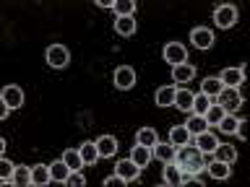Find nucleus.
Here are the masks:
<instances>
[{"label":"nucleus","instance_id":"c85d7f7f","mask_svg":"<svg viewBox=\"0 0 250 187\" xmlns=\"http://www.w3.org/2000/svg\"><path fill=\"white\" fill-rule=\"evenodd\" d=\"M211 104H214V99H211V96H206V94H195L190 112H193V114H206Z\"/></svg>","mask_w":250,"mask_h":187},{"label":"nucleus","instance_id":"20e7f679","mask_svg":"<svg viewBox=\"0 0 250 187\" xmlns=\"http://www.w3.org/2000/svg\"><path fill=\"white\" fill-rule=\"evenodd\" d=\"M162 57H164V62H169V65L175 68V65L188 62V50L180 42H167V44H164V50H162Z\"/></svg>","mask_w":250,"mask_h":187},{"label":"nucleus","instance_id":"7c9ffc66","mask_svg":"<svg viewBox=\"0 0 250 187\" xmlns=\"http://www.w3.org/2000/svg\"><path fill=\"white\" fill-rule=\"evenodd\" d=\"M13 185H19V187L31 185V169L23 167V164H19V167H16V171H13Z\"/></svg>","mask_w":250,"mask_h":187},{"label":"nucleus","instance_id":"6ab92c4d","mask_svg":"<svg viewBox=\"0 0 250 187\" xmlns=\"http://www.w3.org/2000/svg\"><path fill=\"white\" fill-rule=\"evenodd\" d=\"M185 128H188L190 135H201V132L208 130V122H206V117H203V114H190V117H188V122H185Z\"/></svg>","mask_w":250,"mask_h":187},{"label":"nucleus","instance_id":"2eb2a0df","mask_svg":"<svg viewBox=\"0 0 250 187\" xmlns=\"http://www.w3.org/2000/svg\"><path fill=\"white\" fill-rule=\"evenodd\" d=\"M94 143H97L99 156H104V159H109V156L117 153V138L115 135H102L99 140H94Z\"/></svg>","mask_w":250,"mask_h":187},{"label":"nucleus","instance_id":"473e14b6","mask_svg":"<svg viewBox=\"0 0 250 187\" xmlns=\"http://www.w3.org/2000/svg\"><path fill=\"white\" fill-rule=\"evenodd\" d=\"M224 114H227V112H224V109H222V107H219L216 101H214V104L208 107V112L203 114V117H206V122H208V128H211V125H219V120H222Z\"/></svg>","mask_w":250,"mask_h":187},{"label":"nucleus","instance_id":"bb28decb","mask_svg":"<svg viewBox=\"0 0 250 187\" xmlns=\"http://www.w3.org/2000/svg\"><path fill=\"white\" fill-rule=\"evenodd\" d=\"M222 89H224V83L219 81V75L216 78H206V81L201 83V94H206V96H211V99H216L219 94H222Z\"/></svg>","mask_w":250,"mask_h":187},{"label":"nucleus","instance_id":"f257e3e1","mask_svg":"<svg viewBox=\"0 0 250 187\" xmlns=\"http://www.w3.org/2000/svg\"><path fill=\"white\" fill-rule=\"evenodd\" d=\"M175 164L183 171H188V174H198V171L206 169V159H203V153L198 151V148H193L190 143L180 146L175 151Z\"/></svg>","mask_w":250,"mask_h":187},{"label":"nucleus","instance_id":"9b49d317","mask_svg":"<svg viewBox=\"0 0 250 187\" xmlns=\"http://www.w3.org/2000/svg\"><path fill=\"white\" fill-rule=\"evenodd\" d=\"M219 81L224 83V89H240L242 81H245V73L240 68H227V70H222Z\"/></svg>","mask_w":250,"mask_h":187},{"label":"nucleus","instance_id":"a878e982","mask_svg":"<svg viewBox=\"0 0 250 187\" xmlns=\"http://www.w3.org/2000/svg\"><path fill=\"white\" fill-rule=\"evenodd\" d=\"M156 140H159V135H156V130H154V128H141V130L136 132V143L146 146V148H154V146H156Z\"/></svg>","mask_w":250,"mask_h":187},{"label":"nucleus","instance_id":"393cba45","mask_svg":"<svg viewBox=\"0 0 250 187\" xmlns=\"http://www.w3.org/2000/svg\"><path fill=\"white\" fill-rule=\"evenodd\" d=\"M175 91L177 89H172V86H162V89H156L154 101L159 107H172V104H175Z\"/></svg>","mask_w":250,"mask_h":187},{"label":"nucleus","instance_id":"412c9836","mask_svg":"<svg viewBox=\"0 0 250 187\" xmlns=\"http://www.w3.org/2000/svg\"><path fill=\"white\" fill-rule=\"evenodd\" d=\"M50 182H52V177H50V167H44V164H37V167L31 169V185L44 187V185H50Z\"/></svg>","mask_w":250,"mask_h":187},{"label":"nucleus","instance_id":"c9c22d12","mask_svg":"<svg viewBox=\"0 0 250 187\" xmlns=\"http://www.w3.org/2000/svg\"><path fill=\"white\" fill-rule=\"evenodd\" d=\"M65 185H73V187H83L86 185V177H81V171H70Z\"/></svg>","mask_w":250,"mask_h":187},{"label":"nucleus","instance_id":"0eeeda50","mask_svg":"<svg viewBox=\"0 0 250 187\" xmlns=\"http://www.w3.org/2000/svg\"><path fill=\"white\" fill-rule=\"evenodd\" d=\"M3 107H8V109H21L23 107V91H21V86H5L3 89Z\"/></svg>","mask_w":250,"mask_h":187},{"label":"nucleus","instance_id":"f704fd0d","mask_svg":"<svg viewBox=\"0 0 250 187\" xmlns=\"http://www.w3.org/2000/svg\"><path fill=\"white\" fill-rule=\"evenodd\" d=\"M13 171H16V167L8 159L0 161V179H3V185H13Z\"/></svg>","mask_w":250,"mask_h":187},{"label":"nucleus","instance_id":"f03ea898","mask_svg":"<svg viewBox=\"0 0 250 187\" xmlns=\"http://www.w3.org/2000/svg\"><path fill=\"white\" fill-rule=\"evenodd\" d=\"M44 60H47V65H50V68L62 70L70 62V52H68V47H62V44H50V47H47V52H44Z\"/></svg>","mask_w":250,"mask_h":187},{"label":"nucleus","instance_id":"1a4fd4ad","mask_svg":"<svg viewBox=\"0 0 250 187\" xmlns=\"http://www.w3.org/2000/svg\"><path fill=\"white\" fill-rule=\"evenodd\" d=\"M195 148H198L203 156H211L219 148V138L211 130H206V132H201V135H195Z\"/></svg>","mask_w":250,"mask_h":187},{"label":"nucleus","instance_id":"f8f14e48","mask_svg":"<svg viewBox=\"0 0 250 187\" xmlns=\"http://www.w3.org/2000/svg\"><path fill=\"white\" fill-rule=\"evenodd\" d=\"M162 182H164V185H169V187H180V185H183V169H180L175 161L164 164V171H162Z\"/></svg>","mask_w":250,"mask_h":187},{"label":"nucleus","instance_id":"dca6fc26","mask_svg":"<svg viewBox=\"0 0 250 187\" xmlns=\"http://www.w3.org/2000/svg\"><path fill=\"white\" fill-rule=\"evenodd\" d=\"M115 31L120 37H133L136 34V19H133V16H117L115 19Z\"/></svg>","mask_w":250,"mask_h":187},{"label":"nucleus","instance_id":"9d476101","mask_svg":"<svg viewBox=\"0 0 250 187\" xmlns=\"http://www.w3.org/2000/svg\"><path fill=\"white\" fill-rule=\"evenodd\" d=\"M138 171L141 167L133 159H123V161H117L115 164V174H120L125 182H133V179H138Z\"/></svg>","mask_w":250,"mask_h":187},{"label":"nucleus","instance_id":"4c0bfd02","mask_svg":"<svg viewBox=\"0 0 250 187\" xmlns=\"http://www.w3.org/2000/svg\"><path fill=\"white\" fill-rule=\"evenodd\" d=\"M234 135H237V138H242V140L248 138V122H245V120H240V125H237V130H234Z\"/></svg>","mask_w":250,"mask_h":187},{"label":"nucleus","instance_id":"f3484780","mask_svg":"<svg viewBox=\"0 0 250 187\" xmlns=\"http://www.w3.org/2000/svg\"><path fill=\"white\" fill-rule=\"evenodd\" d=\"M169 143L175 146V148H180V146H188V143H190V132H188V128H185V125H175V128L169 130Z\"/></svg>","mask_w":250,"mask_h":187},{"label":"nucleus","instance_id":"58836bf2","mask_svg":"<svg viewBox=\"0 0 250 187\" xmlns=\"http://www.w3.org/2000/svg\"><path fill=\"white\" fill-rule=\"evenodd\" d=\"M99 8H112V0H97Z\"/></svg>","mask_w":250,"mask_h":187},{"label":"nucleus","instance_id":"ddd939ff","mask_svg":"<svg viewBox=\"0 0 250 187\" xmlns=\"http://www.w3.org/2000/svg\"><path fill=\"white\" fill-rule=\"evenodd\" d=\"M206 171H208V177H214V179H219V182H222V179H229V177H232V164L214 159V161H208Z\"/></svg>","mask_w":250,"mask_h":187},{"label":"nucleus","instance_id":"39448f33","mask_svg":"<svg viewBox=\"0 0 250 187\" xmlns=\"http://www.w3.org/2000/svg\"><path fill=\"white\" fill-rule=\"evenodd\" d=\"M214 23L219 29H229L237 23V8L234 5H219L214 11Z\"/></svg>","mask_w":250,"mask_h":187},{"label":"nucleus","instance_id":"b1692460","mask_svg":"<svg viewBox=\"0 0 250 187\" xmlns=\"http://www.w3.org/2000/svg\"><path fill=\"white\" fill-rule=\"evenodd\" d=\"M68 174H70V169H68V164L62 161V159H58V161L50 164V177H52V182H65Z\"/></svg>","mask_w":250,"mask_h":187},{"label":"nucleus","instance_id":"6e6552de","mask_svg":"<svg viewBox=\"0 0 250 187\" xmlns=\"http://www.w3.org/2000/svg\"><path fill=\"white\" fill-rule=\"evenodd\" d=\"M133 83H136V70H133L130 65H120V68L115 70V86L120 91L133 89Z\"/></svg>","mask_w":250,"mask_h":187},{"label":"nucleus","instance_id":"aec40b11","mask_svg":"<svg viewBox=\"0 0 250 187\" xmlns=\"http://www.w3.org/2000/svg\"><path fill=\"white\" fill-rule=\"evenodd\" d=\"M130 159L136 161L141 169H144V167H148V161H151L154 156H151V148H146V146L136 143V146H133V151H130Z\"/></svg>","mask_w":250,"mask_h":187},{"label":"nucleus","instance_id":"7ed1b4c3","mask_svg":"<svg viewBox=\"0 0 250 187\" xmlns=\"http://www.w3.org/2000/svg\"><path fill=\"white\" fill-rule=\"evenodd\" d=\"M216 99H219L216 104L222 107L227 114H234V112L242 107V94H240L237 89H222V94H219Z\"/></svg>","mask_w":250,"mask_h":187},{"label":"nucleus","instance_id":"4468645a","mask_svg":"<svg viewBox=\"0 0 250 187\" xmlns=\"http://www.w3.org/2000/svg\"><path fill=\"white\" fill-rule=\"evenodd\" d=\"M175 151H177V148L172 146L169 140H167V143L156 140V146L151 148V156H154V159H159L162 164H169V161H175Z\"/></svg>","mask_w":250,"mask_h":187},{"label":"nucleus","instance_id":"72a5a7b5","mask_svg":"<svg viewBox=\"0 0 250 187\" xmlns=\"http://www.w3.org/2000/svg\"><path fill=\"white\" fill-rule=\"evenodd\" d=\"M112 11L117 16H133V11H136V3L133 0H117V3H112Z\"/></svg>","mask_w":250,"mask_h":187},{"label":"nucleus","instance_id":"a211bd4d","mask_svg":"<svg viewBox=\"0 0 250 187\" xmlns=\"http://www.w3.org/2000/svg\"><path fill=\"white\" fill-rule=\"evenodd\" d=\"M193 96H195L193 91L177 89V91H175V107L180 109V112H190V109H193Z\"/></svg>","mask_w":250,"mask_h":187},{"label":"nucleus","instance_id":"e433bc0d","mask_svg":"<svg viewBox=\"0 0 250 187\" xmlns=\"http://www.w3.org/2000/svg\"><path fill=\"white\" fill-rule=\"evenodd\" d=\"M123 185H128L120 174H112V177H104V187H123Z\"/></svg>","mask_w":250,"mask_h":187},{"label":"nucleus","instance_id":"c756f323","mask_svg":"<svg viewBox=\"0 0 250 187\" xmlns=\"http://www.w3.org/2000/svg\"><path fill=\"white\" fill-rule=\"evenodd\" d=\"M211 156H216L219 161H227V164H234V159H237V148L234 146H222L219 143V148Z\"/></svg>","mask_w":250,"mask_h":187},{"label":"nucleus","instance_id":"4be33fe9","mask_svg":"<svg viewBox=\"0 0 250 187\" xmlns=\"http://www.w3.org/2000/svg\"><path fill=\"white\" fill-rule=\"evenodd\" d=\"M62 161L68 164V169L70 171H81L86 164H83V159H81V151H78V148H68L65 153H62Z\"/></svg>","mask_w":250,"mask_h":187},{"label":"nucleus","instance_id":"5701e85b","mask_svg":"<svg viewBox=\"0 0 250 187\" xmlns=\"http://www.w3.org/2000/svg\"><path fill=\"white\" fill-rule=\"evenodd\" d=\"M193 75H195V68L190 65V62H183V65H175V68H172V78H175L177 83H188Z\"/></svg>","mask_w":250,"mask_h":187},{"label":"nucleus","instance_id":"2f4dec72","mask_svg":"<svg viewBox=\"0 0 250 187\" xmlns=\"http://www.w3.org/2000/svg\"><path fill=\"white\" fill-rule=\"evenodd\" d=\"M237 125H240V120L234 114H224L222 120H219V125L216 128L224 132V135H234V130H237Z\"/></svg>","mask_w":250,"mask_h":187},{"label":"nucleus","instance_id":"423d86ee","mask_svg":"<svg viewBox=\"0 0 250 187\" xmlns=\"http://www.w3.org/2000/svg\"><path fill=\"white\" fill-rule=\"evenodd\" d=\"M190 44L195 50H211L214 47V31H208L206 26H195L190 31Z\"/></svg>","mask_w":250,"mask_h":187},{"label":"nucleus","instance_id":"cd10ccee","mask_svg":"<svg viewBox=\"0 0 250 187\" xmlns=\"http://www.w3.org/2000/svg\"><path fill=\"white\" fill-rule=\"evenodd\" d=\"M78 151H81V159H83L86 167H94V164L102 159L99 151H97V143H83L81 148H78Z\"/></svg>","mask_w":250,"mask_h":187}]
</instances>
